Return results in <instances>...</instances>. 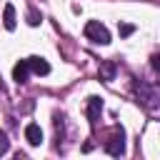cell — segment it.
<instances>
[{"label": "cell", "instance_id": "6da1fadb", "mask_svg": "<svg viewBox=\"0 0 160 160\" xmlns=\"http://www.w3.org/2000/svg\"><path fill=\"white\" fill-rule=\"evenodd\" d=\"M85 38L92 40V42H98V45H108V42H110V32H108V28H105L102 22H98V20L85 22Z\"/></svg>", "mask_w": 160, "mask_h": 160}, {"label": "cell", "instance_id": "7a4b0ae2", "mask_svg": "<svg viewBox=\"0 0 160 160\" xmlns=\"http://www.w3.org/2000/svg\"><path fill=\"white\" fill-rule=\"evenodd\" d=\"M135 92H138V98H140V102L150 110V112H155L158 110V90L152 88V85H145V82H135Z\"/></svg>", "mask_w": 160, "mask_h": 160}, {"label": "cell", "instance_id": "3957f363", "mask_svg": "<svg viewBox=\"0 0 160 160\" xmlns=\"http://www.w3.org/2000/svg\"><path fill=\"white\" fill-rule=\"evenodd\" d=\"M105 150H108V155H115V158L125 152V132H122V128L112 130V135L105 140Z\"/></svg>", "mask_w": 160, "mask_h": 160}, {"label": "cell", "instance_id": "277c9868", "mask_svg": "<svg viewBox=\"0 0 160 160\" xmlns=\"http://www.w3.org/2000/svg\"><path fill=\"white\" fill-rule=\"evenodd\" d=\"M85 112H88V120L95 125L100 120V115H102V100L98 95H90L88 98V105H85Z\"/></svg>", "mask_w": 160, "mask_h": 160}, {"label": "cell", "instance_id": "5b68a950", "mask_svg": "<svg viewBox=\"0 0 160 160\" xmlns=\"http://www.w3.org/2000/svg\"><path fill=\"white\" fill-rule=\"evenodd\" d=\"M25 62H28L30 72H35V75H48V72H50V65H48V60H45V58L32 55V58H28Z\"/></svg>", "mask_w": 160, "mask_h": 160}, {"label": "cell", "instance_id": "8992f818", "mask_svg": "<svg viewBox=\"0 0 160 160\" xmlns=\"http://www.w3.org/2000/svg\"><path fill=\"white\" fill-rule=\"evenodd\" d=\"M25 140H28L30 145H40V142H42V130H40V125H35V122L25 125Z\"/></svg>", "mask_w": 160, "mask_h": 160}, {"label": "cell", "instance_id": "52a82bcc", "mask_svg": "<svg viewBox=\"0 0 160 160\" xmlns=\"http://www.w3.org/2000/svg\"><path fill=\"white\" fill-rule=\"evenodd\" d=\"M2 25H5V30H15V25H18V20H15V8H12L10 2L2 8Z\"/></svg>", "mask_w": 160, "mask_h": 160}, {"label": "cell", "instance_id": "ba28073f", "mask_svg": "<svg viewBox=\"0 0 160 160\" xmlns=\"http://www.w3.org/2000/svg\"><path fill=\"white\" fill-rule=\"evenodd\" d=\"M28 75H30V68L25 60H20L15 68H12V80L15 82H28Z\"/></svg>", "mask_w": 160, "mask_h": 160}, {"label": "cell", "instance_id": "9c48e42d", "mask_svg": "<svg viewBox=\"0 0 160 160\" xmlns=\"http://www.w3.org/2000/svg\"><path fill=\"white\" fill-rule=\"evenodd\" d=\"M115 72H118V68H115V62H112V60L100 62V80L110 82V80H115Z\"/></svg>", "mask_w": 160, "mask_h": 160}, {"label": "cell", "instance_id": "30bf717a", "mask_svg": "<svg viewBox=\"0 0 160 160\" xmlns=\"http://www.w3.org/2000/svg\"><path fill=\"white\" fill-rule=\"evenodd\" d=\"M8 150H10V140H8V135L0 130V155H5Z\"/></svg>", "mask_w": 160, "mask_h": 160}, {"label": "cell", "instance_id": "8fae6325", "mask_svg": "<svg viewBox=\"0 0 160 160\" xmlns=\"http://www.w3.org/2000/svg\"><path fill=\"white\" fill-rule=\"evenodd\" d=\"M40 20H42V18H40L38 10H30V12H28V25H40Z\"/></svg>", "mask_w": 160, "mask_h": 160}, {"label": "cell", "instance_id": "7c38bea8", "mask_svg": "<svg viewBox=\"0 0 160 160\" xmlns=\"http://www.w3.org/2000/svg\"><path fill=\"white\" fill-rule=\"evenodd\" d=\"M132 30H135L132 25H120V28H118V32H120L122 38H128V35H132Z\"/></svg>", "mask_w": 160, "mask_h": 160}]
</instances>
